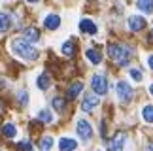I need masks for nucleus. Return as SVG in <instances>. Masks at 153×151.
Segmentation results:
<instances>
[{"instance_id": "393cba45", "label": "nucleus", "mask_w": 153, "mask_h": 151, "mask_svg": "<svg viewBox=\"0 0 153 151\" xmlns=\"http://www.w3.org/2000/svg\"><path fill=\"white\" fill-rule=\"evenodd\" d=\"M17 96H19V102H21V104H27V102H28L27 91H19V95H17Z\"/></svg>"}, {"instance_id": "b1692460", "label": "nucleus", "mask_w": 153, "mask_h": 151, "mask_svg": "<svg viewBox=\"0 0 153 151\" xmlns=\"http://www.w3.org/2000/svg\"><path fill=\"white\" fill-rule=\"evenodd\" d=\"M128 74H131V78H132L134 81H142V78H144L142 72H140L138 68H131V72H128Z\"/></svg>"}, {"instance_id": "1a4fd4ad", "label": "nucleus", "mask_w": 153, "mask_h": 151, "mask_svg": "<svg viewBox=\"0 0 153 151\" xmlns=\"http://www.w3.org/2000/svg\"><path fill=\"white\" fill-rule=\"evenodd\" d=\"M59 25H61V17H59L57 13H49V15L44 19V27L49 28V30H55V28H59Z\"/></svg>"}, {"instance_id": "412c9836", "label": "nucleus", "mask_w": 153, "mask_h": 151, "mask_svg": "<svg viewBox=\"0 0 153 151\" xmlns=\"http://www.w3.org/2000/svg\"><path fill=\"white\" fill-rule=\"evenodd\" d=\"M62 53L66 55V57H72L74 55V44H72V40H68V42L62 44Z\"/></svg>"}, {"instance_id": "6ab92c4d", "label": "nucleus", "mask_w": 153, "mask_h": 151, "mask_svg": "<svg viewBox=\"0 0 153 151\" xmlns=\"http://www.w3.org/2000/svg\"><path fill=\"white\" fill-rule=\"evenodd\" d=\"M53 147V138L51 136H44L40 140V151H51Z\"/></svg>"}, {"instance_id": "dca6fc26", "label": "nucleus", "mask_w": 153, "mask_h": 151, "mask_svg": "<svg viewBox=\"0 0 153 151\" xmlns=\"http://www.w3.org/2000/svg\"><path fill=\"white\" fill-rule=\"evenodd\" d=\"M11 27V19L8 13H4V11H0V34H4L8 28Z\"/></svg>"}, {"instance_id": "bb28decb", "label": "nucleus", "mask_w": 153, "mask_h": 151, "mask_svg": "<svg viewBox=\"0 0 153 151\" xmlns=\"http://www.w3.org/2000/svg\"><path fill=\"white\" fill-rule=\"evenodd\" d=\"M148 64H149V68H151V70H153V55H151L149 59H148Z\"/></svg>"}, {"instance_id": "f8f14e48", "label": "nucleus", "mask_w": 153, "mask_h": 151, "mask_svg": "<svg viewBox=\"0 0 153 151\" xmlns=\"http://www.w3.org/2000/svg\"><path fill=\"white\" fill-rule=\"evenodd\" d=\"M79 30L81 32H87V34H97V25L93 23L91 19H81V23H79Z\"/></svg>"}, {"instance_id": "aec40b11", "label": "nucleus", "mask_w": 153, "mask_h": 151, "mask_svg": "<svg viewBox=\"0 0 153 151\" xmlns=\"http://www.w3.org/2000/svg\"><path fill=\"white\" fill-rule=\"evenodd\" d=\"M142 117H144L146 123H153V106H151V104L144 106V110H142Z\"/></svg>"}, {"instance_id": "cd10ccee", "label": "nucleus", "mask_w": 153, "mask_h": 151, "mask_svg": "<svg viewBox=\"0 0 153 151\" xmlns=\"http://www.w3.org/2000/svg\"><path fill=\"white\" fill-rule=\"evenodd\" d=\"M27 2H30V4H36V2H40V0H27Z\"/></svg>"}, {"instance_id": "0eeeda50", "label": "nucleus", "mask_w": 153, "mask_h": 151, "mask_svg": "<svg viewBox=\"0 0 153 151\" xmlns=\"http://www.w3.org/2000/svg\"><path fill=\"white\" fill-rule=\"evenodd\" d=\"M97 106H98V98L95 95H85L83 102H81V110L83 112H93Z\"/></svg>"}, {"instance_id": "4be33fe9", "label": "nucleus", "mask_w": 153, "mask_h": 151, "mask_svg": "<svg viewBox=\"0 0 153 151\" xmlns=\"http://www.w3.org/2000/svg\"><path fill=\"white\" fill-rule=\"evenodd\" d=\"M38 117H40V121H44V123H51L53 121V115H51L49 110H42V112L38 113Z\"/></svg>"}, {"instance_id": "2eb2a0df", "label": "nucleus", "mask_w": 153, "mask_h": 151, "mask_svg": "<svg viewBox=\"0 0 153 151\" xmlns=\"http://www.w3.org/2000/svg\"><path fill=\"white\" fill-rule=\"evenodd\" d=\"M85 57L89 59V62H93V64H100V62H102V55L98 53L97 49H87Z\"/></svg>"}, {"instance_id": "a878e982", "label": "nucleus", "mask_w": 153, "mask_h": 151, "mask_svg": "<svg viewBox=\"0 0 153 151\" xmlns=\"http://www.w3.org/2000/svg\"><path fill=\"white\" fill-rule=\"evenodd\" d=\"M19 149H21V151H30V142H27V140L21 142V144H19Z\"/></svg>"}, {"instance_id": "9d476101", "label": "nucleus", "mask_w": 153, "mask_h": 151, "mask_svg": "<svg viewBox=\"0 0 153 151\" xmlns=\"http://www.w3.org/2000/svg\"><path fill=\"white\" fill-rule=\"evenodd\" d=\"M81 91H83V83H81V81H74V83L68 87V91H66V98L68 100H74Z\"/></svg>"}, {"instance_id": "c756f323", "label": "nucleus", "mask_w": 153, "mask_h": 151, "mask_svg": "<svg viewBox=\"0 0 153 151\" xmlns=\"http://www.w3.org/2000/svg\"><path fill=\"white\" fill-rule=\"evenodd\" d=\"M0 110H2V104H0Z\"/></svg>"}, {"instance_id": "f3484780", "label": "nucleus", "mask_w": 153, "mask_h": 151, "mask_svg": "<svg viewBox=\"0 0 153 151\" xmlns=\"http://www.w3.org/2000/svg\"><path fill=\"white\" fill-rule=\"evenodd\" d=\"M2 134L6 138H15L17 136V129H15V125H11V123H6L2 127Z\"/></svg>"}, {"instance_id": "7c9ffc66", "label": "nucleus", "mask_w": 153, "mask_h": 151, "mask_svg": "<svg viewBox=\"0 0 153 151\" xmlns=\"http://www.w3.org/2000/svg\"><path fill=\"white\" fill-rule=\"evenodd\" d=\"M151 36H153V30H151Z\"/></svg>"}, {"instance_id": "6e6552de", "label": "nucleus", "mask_w": 153, "mask_h": 151, "mask_svg": "<svg viewBox=\"0 0 153 151\" xmlns=\"http://www.w3.org/2000/svg\"><path fill=\"white\" fill-rule=\"evenodd\" d=\"M23 40H27L28 44L38 42V40H40V32H38V28H34V27H27L25 30H23Z\"/></svg>"}, {"instance_id": "423d86ee", "label": "nucleus", "mask_w": 153, "mask_h": 151, "mask_svg": "<svg viewBox=\"0 0 153 151\" xmlns=\"http://www.w3.org/2000/svg\"><path fill=\"white\" fill-rule=\"evenodd\" d=\"M146 27V19L142 15H131L128 17V28L134 32H138V30H142V28Z\"/></svg>"}, {"instance_id": "f03ea898", "label": "nucleus", "mask_w": 153, "mask_h": 151, "mask_svg": "<svg viewBox=\"0 0 153 151\" xmlns=\"http://www.w3.org/2000/svg\"><path fill=\"white\" fill-rule=\"evenodd\" d=\"M108 55L114 61H117V64H119V66H125V64H128V61H131V57H128V55H131V53H128V49H125L119 44H110L108 45Z\"/></svg>"}, {"instance_id": "39448f33", "label": "nucleus", "mask_w": 153, "mask_h": 151, "mask_svg": "<svg viewBox=\"0 0 153 151\" xmlns=\"http://www.w3.org/2000/svg\"><path fill=\"white\" fill-rule=\"evenodd\" d=\"M76 129H78V134H79L81 140H85V142H87V140H91V136H93V129H91V125L87 123L85 119H79Z\"/></svg>"}, {"instance_id": "5701e85b", "label": "nucleus", "mask_w": 153, "mask_h": 151, "mask_svg": "<svg viewBox=\"0 0 153 151\" xmlns=\"http://www.w3.org/2000/svg\"><path fill=\"white\" fill-rule=\"evenodd\" d=\"M53 108H55L57 112H62V110H64V100L59 98V96H55V98H53Z\"/></svg>"}, {"instance_id": "4468645a", "label": "nucleus", "mask_w": 153, "mask_h": 151, "mask_svg": "<svg viewBox=\"0 0 153 151\" xmlns=\"http://www.w3.org/2000/svg\"><path fill=\"white\" fill-rule=\"evenodd\" d=\"M36 85H38V89H42V91H45V89H49L51 87V78L48 74H40L38 78H36Z\"/></svg>"}, {"instance_id": "f257e3e1", "label": "nucleus", "mask_w": 153, "mask_h": 151, "mask_svg": "<svg viewBox=\"0 0 153 151\" xmlns=\"http://www.w3.org/2000/svg\"><path fill=\"white\" fill-rule=\"evenodd\" d=\"M10 49H11V53H15L17 57L27 59V61H36L40 57L38 49L34 47L32 44H28L27 40H11V42H10Z\"/></svg>"}, {"instance_id": "9b49d317", "label": "nucleus", "mask_w": 153, "mask_h": 151, "mask_svg": "<svg viewBox=\"0 0 153 151\" xmlns=\"http://www.w3.org/2000/svg\"><path fill=\"white\" fill-rule=\"evenodd\" d=\"M78 147V142L72 140V138H61L59 140V149L61 151H74Z\"/></svg>"}, {"instance_id": "7ed1b4c3", "label": "nucleus", "mask_w": 153, "mask_h": 151, "mask_svg": "<svg viewBox=\"0 0 153 151\" xmlns=\"http://www.w3.org/2000/svg\"><path fill=\"white\" fill-rule=\"evenodd\" d=\"M115 93H117V98H119V102L123 104H128L132 100V95H134V91H132V87L127 83V81H119L115 87Z\"/></svg>"}, {"instance_id": "ddd939ff", "label": "nucleus", "mask_w": 153, "mask_h": 151, "mask_svg": "<svg viewBox=\"0 0 153 151\" xmlns=\"http://www.w3.org/2000/svg\"><path fill=\"white\" fill-rule=\"evenodd\" d=\"M125 140H127V136L123 134V132H119V134H117L114 140H111V151H123Z\"/></svg>"}, {"instance_id": "c85d7f7f", "label": "nucleus", "mask_w": 153, "mask_h": 151, "mask_svg": "<svg viewBox=\"0 0 153 151\" xmlns=\"http://www.w3.org/2000/svg\"><path fill=\"white\" fill-rule=\"evenodd\" d=\"M149 93H151V96H153V83H151V87H149Z\"/></svg>"}, {"instance_id": "a211bd4d", "label": "nucleus", "mask_w": 153, "mask_h": 151, "mask_svg": "<svg viewBox=\"0 0 153 151\" xmlns=\"http://www.w3.org/2000/svg\"><path fill=\"white\" fill-rule=\"evenodd\" d=\"M138 8L148 15L153 13V0H138Z\"/></svg>"}, {"instance_id": "20e7f679", "label": "nucleus", "mask_w": 153, "mask_h": 151, "mask_svg": "<svg viewBox=\"0 0 153 151\" xmlns=\"http://www.w3.org/2000/svg\"><path fill=\"white\" fill-rule=\"evenodd\" d=\"M91 87H93V91H95L97 95H106V93H108V79H106V76H102V74L93 76Z\"/></svg>"}]
</instances>
